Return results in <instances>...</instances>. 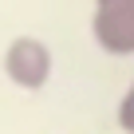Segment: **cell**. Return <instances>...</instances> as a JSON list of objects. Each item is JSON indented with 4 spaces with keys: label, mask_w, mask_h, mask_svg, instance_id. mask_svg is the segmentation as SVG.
<instances>
[{
    "label": "cell",
    "mask_w": 134,
    "mask_h": 134,
    "mask_svg": "<svg viewBox=\"0 0 134 134\" xmlns=\"http://www.w3.org/2000/svg\"><path fill=\"white\" fill-rule=\"evenodd\" d=\"M95 40L107 51H114V55L134 51V4H99Z\"/></svg>",
    "instance_id": "cell-2"
},
{
    "label": "cell",
    "mask_w": 134,
    "mask_h": 134,
    "mask_svg": "<svg viewBox=\"0 0 134 134\" xmlns=\"http://www.w3.org/2000/svg\"><path fill=\"white\" fill-rule=\"evenodd\" d=\"M99 4H134V0H99Z\"/></svg>",
    "instance_id": "cell-4"
},
{
    "label": "cell",
    "mask_w": 134,
    "mask_h": 134,
    "mask_svg": "<svg viewBox=\"0 0 134 134\" xmlns=\"http://www.w3.org/2000/svg\"><path fill=\"white\" fill-rule=\"evenodd\" d=\"M4 75L16 87H24V91H40L51 79V51H47V43H40L32 36L12 40L8 51H4Z\"/></svg>",
    "instance_id": "cell-1"
},
{
    "label": "cell",
    "mask_w": 134,
    "mask_h": 134,
    "mask_svg": "<svg viewBox=\"0 0 134 134\" xmlns=\"http://www.w3.org/2000/svg\"><path fill=\"white\" fill-rule=\"evenodd\" d=\"M118 118H122V126H126V130H134V87L126 91V99H122V110H118Z\"/></svg>",
    "instance_id": "cell-3"
}]
</instances>
